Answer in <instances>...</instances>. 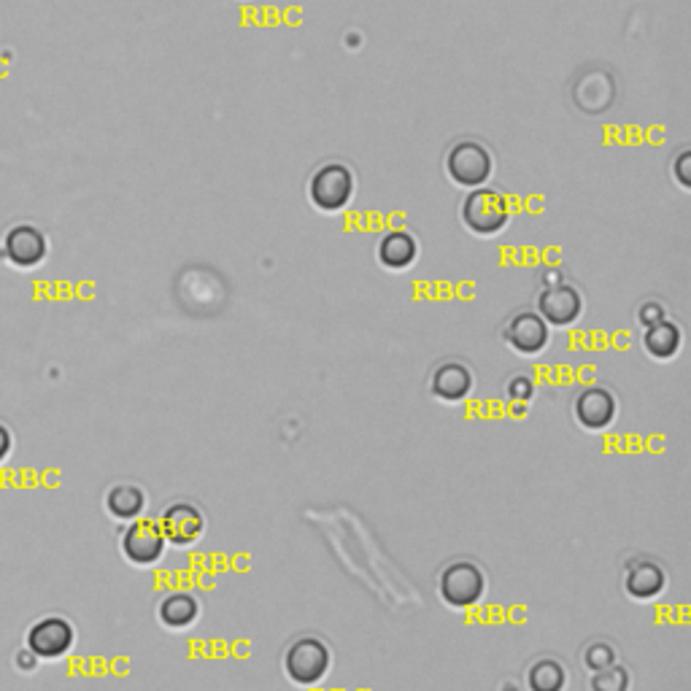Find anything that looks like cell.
I'll return each mask as SVG.
<instances>
[{
    "label": "cell",
    "instance_id": "obj_1",
    "mask_svg": "<svg viewBox=\"0 0 691 691\" xmlns=\"http://www.w3.org/2000/svg\"><path fill=\"white\" fill-rule=\"evenodd\" d=\"M332 670V648L319 635H300L284 651V676L295 687L313 689L325 683Z\"/></svg>",
    "mask_w": 691,
    "mask_h": 691
},
{
    "label": "cell",
    "instance_id": "obj_2",
    "mask_svg": "<svg viewBox=\"0 0 691 691\" xmlns=\"http://www.w3.org/2000/svg\"><path fill=\"white\" fill-rule=\"evenodd\" d=\"M438 594L448 608H476L487 594V573L476 562H448L438 575Z\"/></svg>",
    "mask_w": 691,
    "mask_h": 691
},
{
    "label": "cell",
    "instance_id": "obj_3",
    "mask_svg": "<svg viewBox=\"0 0 691 691\" xmlns=\"http://www.w3.org/2000/svg\"><path fill=\"white\" fill-rule=\"evenodd\" d=\"M495 171L492 151L483 147L481 141H457L448 149L446 157V173L454 184L465 187V190H478L489 181V176Z\"/></svg>",
    "mask_w": 691,
    "mask_h": 691
},
{
    "label": "cell",
    "instance_id": "obj_4",
    "mask_svg": "<svg viewBox=\"0 0 691 691\" xmlns=\"http://www.w3.org/2000/svg\"><path fill=\"white\" fill-rule=\"evenodd\" d=\"M508 220H511V205L502 192L489 190V187H478L470 190V195L463 203V222L470 233L489 238L506 230Z\"/></svg>",
    "mask_w": 691,
    "mask_h": 691
},
{
    "label": "cell",
    "instance_id": "obj_5",
    "mask_svg": "<svg viewBox=\"0 0 691 691\" xmlns=\"http://www.w3.org/2000/svg\"><path fill=\"white\" fill-rule=\"evenodd\" d=\"M308 198L325 214H338L354 198V173L343 162H327L308 181Z\"/></svg>",
    "mask_w": 691,
    "mask_h": 691
},
{
    "label": "cell",
    "instance_id": "obj_6",
    "mask_svg": "<svg viewBox=\"0 0 691 691\" xmlns=\"http://www.w3.org/2000/svg\"><path fill=\"white\" fill-rule=\"evenodd\" d=\"M125 560L136 567H151L166 556V535H162L157 519H136L127 524L123 532V541H119Z\"/></svg>",
    "mask_w": 691,
    "mask_h": 691
},
{
    "label": "cell",
    "instance_id": "obj_7",
    "mask_svg": "<svg viewBox=\"0 0 691 691\" xmlns=\"http://www.w3.org/2000/svg\"><path fill=\"white\" fill-rule=\"evenodd\" d=\"M157 524H160L162 535H166V543L179 545V549L195 545L205 535V513L190 500H176L171 506L162 508Z\"/></svg>",
    "mask_w": 691,
    "mask_h": 691
},
{
    "label": "cell",
    "instance_id": "obj_8",
    "mask_svg": "<svg viewBox=\"0 0 691 691\" xmlns=\"http://www.w3.org/2000/svg\"><path fill=\"white\" fill-rule=\"evenodd\" d=\"M76 629L68 618L63 616H44L28 629L25 648L39 659H60L74 648Z\"/></svg>",
    "mask_w": 691,
    "mask_h": 691
},
{
    "label": "cell",
    "instance_id": "obj_9",
    "mask_svg": "<svg viewBox=\"0 0 691 691\" xmlns=\"http://www.w3.org/2000/svg\"><path fill=\"white\" fill-rule=\"evenodd\" d=\"M502 338L517 354L538 357L549 349L551 327L545 325L538 311H519L502 327Z\"/></svg>",
    "mask_w": 691,
    "mask_h": 691
},
{
    "label": "cell",
    "instance_id": "obj_10",
    "mask_svg": "<svg viewBox=\"0 0 691 691\" xmlns=\"http://www.w3.org/2000/svg\"><path fill=\"white\" fill-rule=\"evenodd\" d=\"M50 254V241L33 224H14L3 238V257L14 268H39Z\"/></svg>",
    "mask_w": 691,
    "mask_h": 691
},
{
    "label": "cell",
    "instance_id": "obj_11",
    "mask_svg": "<svg viewBox=\"0 0 691 691\" xmlns=\"http://www.w3.org/2000/svg\"><path fill=\"white\" fill-rule=\"evenodd\" d=\"M616 414L618 403L614 392L605 390V386H586L584 392H578V397L573 403L575 422L586 433H605L616 422Z\"/></svg>",
    "mask_w": 691,
    "mask_h": 691
},
{
    "label": "cell",
    "instance_id": "obj_12",
    "mask_svg": "<svg viewBox=\"0 0 691 691\" xmlns=\"http://www.w3.org/2000/svg\"><path fill=\"white\" fill-rule=\"evenodd\" d=\"M538 313L549 327H570L584 313V297L570 284H551L538 295Z\"/></svg>",
    "mask_w": 691,
    "mask_h": 691
},
{
    "label": "cell",
    "instance_id": "obj_13",
    "mask_svg": "<svg viewBox=\"0 0 691 691\" xmlns=\"http://www.w3.org/2000/svg\"><path fill=\"white\" fill-rule=\"evenodd\" d=\"M667 589V573L659 562L635 560L624 567V592L635 603H651Z\"/></svg>",
    "mask_w": 691,
    "mask_h": 691
},
{
    "label": "cell",
    "instance_id": "obj_14",
    "mask_svg": "<svg viewBox=\"0 0 691 691\" xmlns=\"http://www.w3.org/2000/svg\"><path fill=\"white\" fill-rule=\"evenodd\" d=\"M476 379L465 362L448 360L444 365L435 368L433 379H429V392L440 400V403H463L470 395Z\"/></svg>",
    "mask_w": 691,
    "mask_h": 691
},
{
    "label": "cell",
    "instance_id": "obj_15",
    "mask_svg": "<svg viewBox=\"0 0 691 691\" xmlns=\"http://www.w3.org/2000/svg\"><path fill=\"white\" fill-rule=\"evenodd\" d=\"M157 618L168 629H187L200 618V599L192 592H168L157 605Z\"/></svg>",
    "mask_w": 691,
    "mask_h": 691
},
{
    "label": "cell",
    "instance_id": "obj_16",
    "mask_svg": "<svg viewBox=\"0 0 691 691\" xmlns=\"http://www.w3.org/2000/svg\"><path fill=\"white\" fill-rule=\"evenodd\" d=\"M419 257V244L405 230H392L379 241V263L386 270H408Z\"/></svg>",
    "mask_w": 691,
    "mask_h": 691
},
{
    "label": "cell",
    "instance_id": "obj_17",
    "mask_svg": "<svg viewBox=\"0 0 691 691\" xmlns=\"http://www.w3.org/2000/svg\"><path fill=\"white\" fill-rule=\"evenodd\" d=\"M681 346H683L681 327L670 319L657 321V325L646 327V332H642V349H646L648 357H653V360L659 362L672 360V357L681 351Z\"/></svg>",
    "mask_w": 691,
    "mask_h": 691
},
{
    "label": "cell",
    "instance_id": "obj_18",
    "mask_svg": "<svg viewBox=\"0 0 691 691\" xmlns=\"http://www.w3.org/2000/svg\"><path fill=\"white\" fill-rule=\"evenodd\" d=\"M108 517L119 521H136L147 511V492L136 483H114L106 492Z\"/></svg>",
    "mask_w": 691,
    "mask_h": 691
},
{
    "label": "cell",
    "instance_id": "obj_19",
    "mask_svg": "<svg viewBox=\"0 0 691 691\" xmlns=\"http://www.w3.org/2000/svg\"><path fill=\"white\" fill-rule=\"evenodd\" d=\"M567 665L554 657H538L527 667V689L530 691H567Z\"/></svg>",
    "mask_w": 691,
    "mask_h": 691
},
{
    "label": "cell",
    "instance_id": "obj_20",
    "mask_svg": "<svg viewBox=\"0 0 691 691\" xmlns=\"http://www.w3.org/2000/svg\"><path fill=\"white\" fill-rule=\"evenodd\" d=\"M629 670L621 665H610L605 670L594 672L589 689L592 691H629Z\"/></svg>",
    "mask_w": 691,
    "mask_h": 691
},
{
    "label": "cell",
    "instance_id": "obj_21",
    "mask_svg": "<svg viewBox=\"0 0 691 691\" xmlns=\"http://www.w3.org/2000/svg\"><path fill=\"white\" fill-rule=\"evenodd\" d=\"M581 659H584V665L589 667L592 672H599V670H605V667L616 665L618 653H616L614 642L594 640V642H589V646L584 648V657H581Z\"/></svg>",
    "mask_w": 691,
    "mask_h": 691
},
{
    "label": "cell",
    "instance_id": "obj_22",
    "mask_svg": "<svg viewBox=\"0 0 691 691\" xmlns=\"http://www.w3.org/2000/svg\"><path fill=\"white\" fill-rule=\"evenodd\" d=\"M506 390H508V400L524 405L535 397V381H532L530 375H513V379L508 381Z\"/></svg>",
    "mask_w": 691,
    "mask_h": 691
},
{
    "label": "cell",
    "instance_id": "obj_23",
    "mask_svg": "<svg viewBox=\"0 0 691 691\" xmlns=\"http://www.w3.org/2000/svg\"><path fill=\"white\" fill-rule=\"evenodd\" d=\"M638 319H640L642 327H653L657 321H662L667 317H665V308L659 306V302H642L640 311H638Z\"/></svg>",
    "mask_w": 691,
    "mask_h": 691
},
{
    "label": "cell",
    "instance_id": "obj_24",
    "mask_svg": "<svg viewBox=\"0 0 691 691\" xmlns=\"http://www.w3.org/2000/svg\"><path fill=\"white\" fill-rule=\"evenodd\" d=\"M14 665L20 667L22 672H33L35 667H39V657H35V653L30 651V648H22V651L14 657Z\"/></svg>",
    "mask_w": 691,
    "mask_h": 691
},
{
    "label": "cell",
    "instance_id": "obj_25",
    "mask_svg": "<svg viewBox=\"0 0 691 691\" xmlns=\"http://www.w3.org/2000/svg\"><path fill=\"white\" fill-rule=\"evenodd\" d=\"M11 446H14V438H11V429L0 422V463L11 454Z\"/></svg>",
    "mask_w": 691,
    "mask_h": 691
},
{
    "label": "cell",
    "instance_id": "obj_26",
    "mask_svg": "<svg viewBox=\"0 0 691 691\" xmlns=\"http://www.w3.org/2000/svg\"><path fill=\"white\" fill-rule=\"evenodd\" d=\"M687 160H689V155H687V151H683V155H681V160H678V179H681V184H683V187H689V179H687V173H683V162H687Z\"/></svg>",
    "mask_w": 691,
    "mask_h": 691
}]
</instances>
